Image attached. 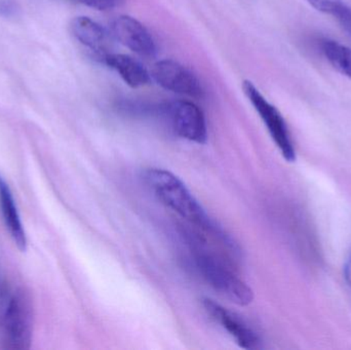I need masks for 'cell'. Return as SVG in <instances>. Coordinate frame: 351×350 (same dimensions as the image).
Instances as JSON below:
<instances>
[{
    "label": "cell",
    "mask_w": 351,
    "mask_h": 350,
    "mask_svg": "<svg viewBox=\"0 0 351 350\" xmlns=\"http://www.w3.org/2000/svg\"><path fill=\"white\" fill-rule=\"evenodd\" d=\"M143 179L164 205L196 227L228 242V236L210 219L206 210L176 175L162 168H152L144 172Z\"/></svg>",
    "instance_id": "obj_1"
},
{
    "label": "cell",
    "mask_w": 351,
    "mask_h": 350,
    "mask_svg": "<svg viewBox=\"0 0 351 350\" xmlns=\"http://www.w3.org/2000/svg\"><path fill=\"white\" fill-rule=\"evenodd\" d=\"M192 262L202 279L221 296L239 306H247L254 300L251 288L220 260L204 252L199 244L192 240Z\"/></svg>",
    "instance_id": "obj_2"
},
{
    "label": "cell",
    "mask_w": 351,
    "mask_h": 350,
    "mask_svg": "<svg viewBox=\"0 0 351 350\" xmlns=\"http://www.w3.org/2000/svg\"><path fill=\"white\" fill-rule=\"evenodd\" d=\"M34 310L26 290H14L5 303L2 314L1 330L6 349H29L32 342Z\"/></svg>",
    "instance_id": "obj_3"
},
{
    "label": "cell",
    "mask_w": 351,
    "mask_h": 350,
    "mask_svg": "<svg viewBox=\"0 0 351 350\" xmlns=\"http://www.w3.org/2000/svg\"><path fill=\"white\" fill-rule=\"evenodd\" d=\"M243 90L267 127L270 137L274 140L276 147L280 149L285 160L289 162H294L296 160V152L291 139L288 125L280 111L271 103L268 102L267 99L250 80L243 82Z\"/></svg>",
    "instance_id": "obj_4"
},
{
    "label": "cell",
    "mask_w": 351,
    "mask_h": 350,
    "mask_svg": "<svg viewBox=\"0 0 351 350\" xmlns=\"http://www.w3.org/2000/svg\"><path fill=\"white\" fill-rule=\"evenodd\" d=\"M158 114L167 119L179 137L197 144H204L208 140L206 117L202 109L194 103L172 101L158 107Z\"/></svg>",
    "instance_id": "obj_5"
},
{
    "label": "cell",
    "mask_w": 351,
    "mask_h": 350,
    "mask_svg": "<svg viewBox=\"0 0 351 350\" xmlns=\"http://www.w3.org/2000/svg\"><path fill=\"white\" fill-rule=\"evenodd\" d=\"M150 75L165 90L190 98H204V90L199 78L191 70L174 60L156 62Z\"/></svg>",
    "instance_id": "obj_6"
},
{
    "label": "cell",
    "mask_w": 351,
    "mask_h": 350,
    "mask_svg": "<svg viewBox=\"0 0 351 350\" xmlns=\"http://www.w3.org/2000/svg\"><path fill=\"white\" fill-rule=\"evenodd\" d=\"M110 32L115 40L141 57L154 58L158 45L152 33L133 16H119L110 23Z\"/></svg>",
    "instance_id": "obj_7"
},
{
    "label": "cell",
    "mask_w": 351,
    "mask_h": 350,
    "mask_svg": "<svg viewBox=\"0 0 351 350\" xmlns=\"http://www.w3.org/2000/svg\"><path fill=\"white\" fill-rule=\"evenodd\" d=\"M70 31L74 38L92 53L96 60L111 53L113 47L112 34L102 25L88 16H76L71 21Z\"/></svg>",
    "instance_id": "obj_8"
},
{
    "label": "cell",
    "mask_w": 351,
    "mask_h": 350,
    "mask_svg": "<svg viewBox=\"0 0 351 350\" xmlns=\"http://www.w3.org/2000/svg\"><path fill=\"white\" fill-rule=\"evenodd\" d=\"M204 306L208 316L219 323L234 338L241 349H259V336L241 316L229 312L213 300L204 299Z\"/></svg>",
    "instance_id": "obj_9"
},
{
    "label": "cell",
    "mask_w": 351,
    "mask_h": 350,
    "mask_svg": "<svg viewBox=\"0 0 351 350\" xmlns=\"http://www.w3.org/2000/svg\"><path fill=\"white\" fill-rule=\"evenodd\" d=\"M98 61L117 72L123 82L131 88H141L150 82L152 75L145 66L131 55L111 51L102 55Z\"/></svg>",
    "instance_id": "obj_10"
},
{
    "label": "cell",
    "mask_w": 351,
    "mask_h": 350,
    "mask_svg": "<svg viewBox=\"0 0 351 350\" xmlns=\"http://www.w3.org/2000/svg\"><path fill=\"white\" fill-rule=\"evenodd\" d=\"M0 209L6 228L21 252L27 250V236L19 214L18 207L14 201V195L10 186L3 178L0 176Z\"/></svg>",
    "instance_id": "obj_11"
},
{
    "label": "cell",
    "mask_w": 351,
    "mask_h": 350,
    "mask_svg": "<svg viewBox=\"0 0 351 350\" xmlns=\"http://www.w3.org/2000/svg\"><path fill=\"white\" fill-rule=\"evenodd\" d=\"M322 53L327 61L342 75L351 79V49L331 39L321 42Z\"/></svg>",
    "instance_id": "obj_12"
},
{
    "label": "cell",
    "mask_w": 351,
    "mask_h": 350,
    "mask_svg": "<svg viewBox=\"0 0 351 350\" xmlns=\"http://www.w3.org/2000/svg\"><path fill=\"white\" fill-rule=\"evenodd\" d=\"M315 10L329 14L338 21L344 30L351 35V8L343 0H306Z\"/></svg>",
    "instance_id": "obj_13"
},
{
    "label": "cell",
    "mask_w": 351,
    "mask_h": 350,
    "mask_svg": "<svg viewBox=\"0 0 351 350\" xmlns=\"http://www.w3.org/2000/svg\"><path fill=\"white\" fill-rule=\"evenodd\" d=\"M74 1L94 10H109L119 8L125 2V0H74Z\"/></svg>",
    "instance_id": "obj_14"
},
{
    "label": "cell",
    "mask_w": 351,
    "mask_h": 350,
    "mask_svg": "<svg viewBox=\"0 0 351 350\" xmlns=\"http://www.w3.org/2000/svg\"><path fill=\"white\" fill-rule=\"evenodd\" d=\"M19 8L14 0H0V16L12 18L16 16Z\"/></svg>",
    "instance_id": "obj_15"
},
{
    "label": "cell",
    "mask_w": 351,
    "mask_h": 350,
    "mask_svg": "<svg viewBox=\"0 0 351 350\" xmlns=\"http://www.w3.org/2000/svg\"><path fill=\"white\" fill-rule=\"evenodd\" d=\"M344 279H346V283L351 289V254L348 257V261H346V266H344Z\"/></svg>",
    "instance_id": "obj_16"
}]
</instances>
